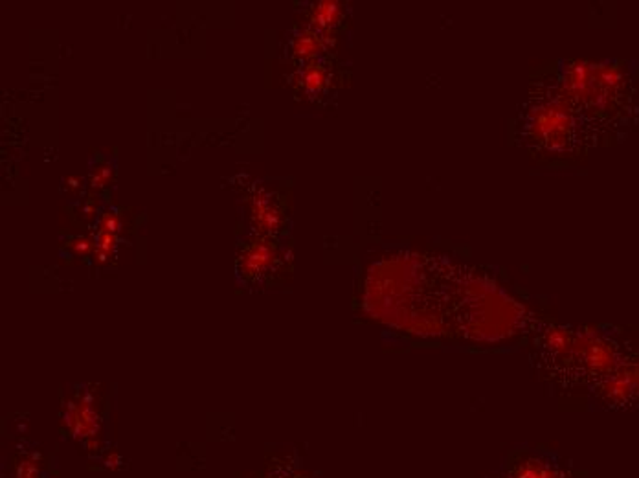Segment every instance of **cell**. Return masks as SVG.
Returning <instances> with one entry per match:
<instances>
[{
    "label": "cell",
    "mask_w": 639,
    "mask_h": 478,
    "mask_svg": "<svg viewBox=\"0 0 639 478\" xmlns=\"http://www.w3.org/2000/svg\"><path fill=\"white\" fill-rule=\"evenodd\" d=\"M507 474L510 478H560L555 462L545 460V457L528 458L522 464L515 465Z\"/></svg>",
    "instance_id": "1"
},
{
    "label": "cell",
    "mask_w": 639,
    "mask_h": 478,
    "mask_svg": "<svg viewBox=\"0 0 639 478\" xmlns=\"http://www.w3.org/2000/svg\"><path fill=\"white\" fill-rule=\"evenodd\" d=\"M340 8L336 2H322L314 11V24L318 26H329L338 19Z\"/></svg>",
    "instance_id": "2"
},
{
    "label": "cell",
    "mask_w": 639,
    "mask_h": 478,
    "mask_svg": "<svg viewBox=\"0 0 639 478\" xmlns=\"http://www.w3.org/2000/svg\"><path fill=\"white\" fill-rule=\"evenodd\" d=\"M268 258H271V250H268V247L266 245L253 247V249L248 252V256H246V267L252 269V271H258V269H261L263 265L268 262Z\"/></svg>",
    "instance_id": "3"
},
{
    "label": "cell",
    "mask_w": 639,
    "mask_h": 478,
    "mask_svg": "<svg viewBox=\"0 0 639 478\" xmlns=\"http://www.w3.org/2000/svg\"><path fill=\"white\" fill-rule=\"evenodd\" d=\"M114 243H116V234L109 232V230H101L98 237V245H96L99 256L104 258L105 254H109L112 250V247H114Z\"/></svg>",
    "instance_id": "4"
},
{
    "label": "cell",
    "mask_w": 639,
    "mask_h": 478,
    "mask_svg": "<svg viewBox=\"0 0 639 478\" xmlns=\"http://www.w3.org/2000/svg\"><path fill=\"white\" fill-rule=\"evenodd\" d=\"M323 83V72L320 69H309L305 72V85L309 89H318Z\"/></svg>",
    "instance_id": "5"
},
{
    "label": "cell",
    "mask_w": 639,
    "mask_h": 478,
    "mask_svg": "<svg viewBox=\"0 0 639 478\" xmlns=\"http://www.w3.org/2000/svg\"><path fill=\"white\" fill-rule=\"evenodd\" d=\"M298 54H303V56H309L316 50V43H314L313 35H303L300 41L296 43Z\"/></svg>",
    "instance_id": "6"
},
{
    "label": "cell",
    "mask_w": 639,
    "mask_h": 478,
    "mask_svg": "<svg viewBox=\"0 0 639 478\" xmlns=\"http://www.w3.org/2000/svg\"><path fill=\"white\" fill-rule=\"evenodd\" d=\"M109 177H111V168H101L98 173H96L94 177H92V184L101 186Z\"/></svg>",
    "instance_id": "7"
},
{
    "label": "cell",
    "mask_w": 639,
    "mask_h": 478,
    "mask_svg": "<svg viewBox=\"0 0 639 478\" xmlns=\"http://www.w3.org/2000/svg\"><path fill=\"white\" fill-rule=\"evenodd\" d=\"M92 247V243L89 242V239H78V242H76V249L78 250H89Z\"/></svg>",
    "instance_id": "8"
}]
</instances>
